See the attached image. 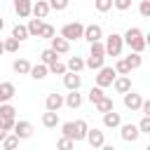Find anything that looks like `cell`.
Segmentation results:
<instances>
[{"mask_svg":"<svg viewBox=\"0 0 150 150\" xmlns=\"http://www.w3.org/2000/svg\"><path fill=\"white\" fill-rule=\"evenodd\" d=\"M124 45H129V49L131 52H143L145 47H148V42H145V35L141 33V28H127V33H124Z\"/></svg>","mask_w":150,"mask_h":150,"instance_id":"obj_1","label":"cell"},{"mask_svg":"<svg viewBox=\"0 0 150 150\" xmlns=\"http://www.w3.org/2000/svg\"><path fill=\"white\" fill-rule=\"evenodd\" d=\"M124 47V35L120 33H110L105 38V56H120Z\"/></svg>","mask_w":150,"mask_h":150,"instance_id":"obj_2","label":"cell"},{"mask_svg":"<svg viewBox=\"0 0 150 150\" xmlns=\"http://www.w3.org/2000/svg\"><path fill=\"white\" fill-rule=\"evenodd\" d=\"M61 35L66 38V40H80V38H84V26L80 23V21H70V23H66L63 28H61Z\"/></svg>","mask_w":150,"mask_h":150,"instance_id":"obj_3","label":"cell"},{"mask_svg":"<svg viewBox=\"0 0 150 150\" xmlns=\"http://www.w3.org/2000/svg\"><path fill=\"white\" fill-rule=\"evenodd\" d=\"M115 77H117V70H115L112 66H103V68H98V73H96V84H98V87H110V84L115 82Z\"/></svg>","mask_w":150,"mask_h":150,"instance_id":"obj_4","label":"cell"},{"mask_svg":"<svg viewBox=\"0 0 150 150\" xmlns=\"http://www.w3.org/2000/svg\"><path fill=\"white\" fill-rule=\"evenodd\" d=\"M120 131H122V141H127V143H136L141 136L138 124H120Z\"/></svg>","mask_w":150,"mask_h":150,"instance_id":"obj_5","label":"cell"},{"mask_svg":"<svg viewBox=\"0 0 150 150\" xmlns=\"http://www.w3.org/2000/svg\"><path fill=\"white\" fill-rule=\"evenodd\" d=\"M141 105H143V96H141V94H136V91H131V89H129V91H127V94H124V108H127V110H131V112H134V110H141Z\"/></svg>","mask_w":150,"mask_h":150,"instance_id":"obj_6","label":"cell"},{"mask_svg":"<svg viewBox=\"0 0 150 150\" xmlns=\"http://www.w3.org/2000/svg\"><path fill=\"white\" fill-rule=\"evenodd\" d=\"M14 134H16L21 141H26V138L33 136V124L26 122V120H16V124H14Z\"/></svg>","mask_w":150,"mask_h":150,"instance_id":"obj_7","label":"cell"},{"mask_svg":"<svg viewBox=\"0 0 150 150\" xmlns=\"http://www.w3.org/2000/svg\"><path fill=\"white\" fill-rule=\"evenodd\" d=\"M87 143H89L91 148H103V145H105V136H103V131L96 129V127L89 129V131H87Z\"/></svg>","mask_w":150,"mask_h":150,"instance_id":"obj_8","label":"cell"},{"mask_svg":"<svg viewBox=\"0 0 150 150\" xmlns=\"http://www.w3.org/2000/svg\"><path fill=\"white\" fill-rule=\"evenodd\" d=\"M103 38V30H101V26L98 23H89V26H84V40L91 45V42H96V40H101Z\"/></svg>","mask_w":150,"mask_h":150,"instance_id":"obj_9","label":"cell"},{"mask_svg":"<svg viewBox=\"0 0 150 150\" xmlns=\"http://www.w3.org/2000/svg\"><path fill=\"white\" fill-rule=\"evenodd\" d=\"M49 47H52V49H56L59 54H66V52L70 49V40H66L63 35H54V38L49 40Z\"/></svg>","mask_w":150,"mask_h":150,"instance_id":"obj_10","label":"cell"},{"mask_svg":"<svg viewBox=\"0 0 150 150\" xmlns=\"http://www.w3.org/2000/svg\"><path fill=\"white\" fill-rule=\"evenodd\" d=\"M63 103H66V98H63L61 94H56V91H54V94H47V98H45V108H47V110H56V112H59V108H61Z\"/></svg>","mask_w":150,"mask_h":150,"instance_id":"obj_11","label":"cell"},{"mask_svg":"<svg viewBox=\"0 0 150 150\" xmlns=\"http://www.w3.org/2000/svg\"><path fill=\"white\" fill-rule=\"evenodd\" d=\"M120 124H122V117H120V112H115V108L108 110V112H103V127H108V129H117Z\"/></svg>","mask_w":150,"mask_h":150,"instance_id":"obj_12","label":"cell"},{"mask_svg":"<svg viewBox=\"0 0 150 150\" xmlns=\"http://www.w3.org/2000/svg\"><path fill=\"white\" fill-rule=\"evenodd\" d=\"M14 12H16L21 19H26V16L33 14V2H30V0H14Z\"/></svg>","mask_w":150,"mask_h":150,"instance_id":"obj_13","label":"cell"},{"mask_svg":"<svg viewBox=\"0 0 150 150\" xmlns=\"http://www.w3.org/2000/svg\"><path fill=\"white\" fill-rule=\"evenodd\" d=\"M63 84H66V89H80V87H82V77H80L77 73L68 70V73L63 75Z\"/></svg>","mask_w":150,"mask_h":150,"instance_id":"obj_14","label":"cell"},{"mask_svg":"<svg viewBox=\"0 0 150 150\" xmlns=\"http://www.w3.org/2000/svg\"><path fill=\"white\" fill-rule=\"evenodd\" d=\"M112 87H115L117 94H127V91L131 89V80H129V75H117L115 82H112Z\"/></svg>","mask_w":150,"mask_h":150,"instance_id":"obj_15","label":"cell"},{"mask_svg":"<svg viewBox=\"0 0 150 150\" xmlns=\"http://www.w3.org/2000/svg\"><path fill=\"white\" fill-rule=\"evenodd\" d=\"M14 94H16V87H14L12 82H2V84H0V103L12 101V98H14Z\"/></svg>","mask_w":150,"mask_h":150,"instance_id":"obj_16","label":"cell"},{"mask_svg":"<svg viewBox=\"0 0 150 150\" xmlns=\"http://www.w3.org/2000/svg\"><path fill=\"white\" fill-rule=\"evenodd\" d=\"M28 75H30L33 80H45V77L49 75V66L40 61V63H35V66L30 68V73H28Z\"/></svg>","mask_w":150,"mask_h":150,"instance_id":"obj_17","label":"cell"},{"mask_svg":"<svg viewBox=\"0 0 150 150\" xmlns=\"http://www.w3.org/2000/svg\"><path fill=\"white\" fill-rule=\"evenodd\" d=\"M49 9H52V5H49V2H45V0H38V2L33 5V16H38V19H47Z\"/></svg>","mask_w":150,"mask_h":150,"instance_id":"obj_18","label":"cell"},{"mask_svg":"<svg viewBox=\"0 0 150 150\" xmlns=\"http://www.w3.org/2000/svg\"><path fill=\"white\" fill-rule=\"evenodd\" d=\"M30 68H33V66H30V61H28V59H16V61L12 63V70H14V73H19V75H28V73H30Z\"/></svg>","mask_w":150,"mask_h":150,"instance_id":"obj_19","label":"cell"},{"mask_svg":"<svg viewBox=\"0 0 150 150\" xmlns=\"http://www.w3.org/2000/svg\"><path fill=\"white\" fill-rule=\"evenodd\" d=\"M42 124H45L47 129L59 127V112H56V110H47V112L42 115Z\"/></svg>","mask_w":150,"mask_h":150,"instance_id":"obj_20","label":"cell"},{"mask_svg":"<svg viewBox=\"0 0 150 150\" xmlns=\"http://www.w3.org/2000/svg\"><path fill=\"white\" fill-rule=\"evenodd\" d=\"M84 61H87V68H91V70H98L105 66V56H96V54H89Z\"/></svg>","mask_w":150,"mask_h":150,"instance_id":"obj_21","label":"cell"},{"mask_svg":"<svg viewBox=\"0 0 150 150\" xmlns=\"http://www.w3.org/2000/svg\"><path fill=\"white\" fill-rule=\"evenodd\" d=\"M66 105L73 108V110L80 108V105H82V94H77V89H70V94L66 96Z\"/></svg>","mask_w":150,"mask_h":150,"instance_id":"obj_22","label":"cell"},{"mask_svg":"<svg viewBox=\"0 0 150 150\" xmlns=\"http://www.w3.org/2000/svg\"><path fill=\"white\" fill-rule=\"evenodd\" d=\"M82 68H87V61H84L82 56H70V59H68V70L80 73Z\"/></svg>","mask_w":150,"mask_h":150,"instance_id":"obj_23","label":"cell"},{"mask_svg":"<svg viewBox=\"0 0 150 150\" xmlns=\"http://www.w3.org/2000/svg\"><path fill=\"white\" fill-rule=\"evenodd\" d=\"M75 129H77V131H75V143H77V141H87V131H89L87 122H84V120H77V122H75Z\"/></svg>","mask_w":150,"mask_h":150,"instance_id":"obj_24","label":"cell"},{"mask_svg":"<svg viewBox=\"0 0 150 150\" xmlns=\"http://www.w3.org/2000/svg\"><path fill=\"white\" fill-rule=\"evenodd\" d=\"M40 61H42V63H47V66H52L54 61H59V52L49 47V49H45V52L40 54Z\"/></svg>","mask_w":150,"mask_h":150,"instance_id":"obj_25","label":"cell"},{"mask_svg":"<svg viewBox=\"0 0 150 150\" xmlns=\"http://www.w3.org/2000/svg\"><path fill=\"white\" fill-rule=\"evenodd\" d=\"M42 26H45V23H42V19H38V16H35V19H30V21H28V33H30L33 38H40Z\"/></svg>","mask_w":150,"mask_h":150,"instance_id":"obj_26","label":"cell"},{"mask_svg":"<svg viewBox=\"0 0 150 150\" xmlns=\"http://www.w3.org/2000/svg\"><path fill=\"white\" fill-rule=\"evenodd\" d=\"M127 59V63H129V68L131 70H136V68H141V63H143V56H141V52H131L129 56H124Z\"/></svg>","mask_w":150,"mask_h":150,"instance_id":"obj_27","label":"cell"},{"mask_svg":"<svg viewBox=\"0 0 150 150\" xmlns=\"http://www.w3.org/2000/svg\"><path fill=\"white\" fill-rule=\"evenodd\" d=\"M94 108H96L98 112H108V110H112L115 105H112V98H110V96H103L101 101H96V103H94Z\"/></svg>","mask_w":150,"mask_h":150,"instance_id":"obj_28","label":"cell"},{"mask_svg":"<svg viewBox=\"0 0 150 150\" xmlns=\"http://www.w3.org/2000/svg\"><path fill=\"white\" fill-rule=\"evenodd\" d=\"M12 35H14V38H19V40H26V38H30V33H28V26H21V23H16V26L12 28Z\"/></svg>","mask_w":150,"mask_h":150,"instance_id":"obj_29","label":"cell"},{"mask_svg":"<svg viewBox=\"0 0 150 150\" xmlns=\"http://www.w3.org/2000/svg\"><path fill=\"white\" fill-rule=\"evenodd\" d=\"M19 141H21V138H19L16 134H12V136L7 134V136H5V141H2V148H5V150H14V148L19 145Z\"/></svg>","mask_w":150,"mask_h":150,"instance_id":"obj_30","label":"cell"},{"mask_svg":"<svg viewBox=\"0 0 150 150\" xmlns=\"http://www.w3.org/2000/svg\"><path fill=\"white\" fill-rule=\"evenodd\" d=\"M19 45H21V40L12 35V38L5 40V52H12V54H14V52H19Z\"/></svg>","mask_w":150,"mask_h":150,"instance_id":"obj_31","label":"cell"},{"mask_svg":"<svg viewBox=\"0 0 150 150\" xmlns=\"http://www.w3.org/2000/svg\"><path fill=\"white\" fill-rule=\"evenodd\" d=\"M49 73H54V75H66V73H68V63L54 61V63L49 66Z\"/></svg>","mask_w":150,"mask_h":150,"instance_id":"obj_32","label":"cell"},{"mask_svg":"<svg viewBox=\"0 0 150 150\" xmlns=\"http://www.w3.org/2000/svg\"><path fill=\"white\" fill-rule=\"evenodd\" d=\"M16 115V108L7 101V103H0V117H14Z\"/></svg>","mask_w":150,"mask_h":150,"instance_id":"obj_33","label":"cell"},{"mask_svg":"<svg viewBox=\"0 0 150 150\" xmlns=\"http://www.w3.org/2000/svg\"><path fill=\"white\" fill-rule=\"evenodd\" d=\"M103 96H105V94H103V87H98V84H96V87H91V89H89V101H91V103L101 101Z\"/></svg>","mask_w":150,"mask_h":150,"instance_id":"obj_34","label":"cell"},{"mask_svg":"<svg viewBox=\"0 0 150 150\" xmlns=\"http://www.w3.org/2000/svg\"><path fill=\"white\" fill-rule=\"evenodd\" d=\"M61 131H63V136H68V138L75 141V131H77V129H75V122H63V124H61Z\"/></svg>","mask_w":150,"mask_h":150,"instance_id":"obj_35","label":"cell"},{"mask_svg":"<svg viewBox=\"0 0 150 150\" xmlns=\"http://www.w3.org/2000/svg\"><path fill=\"white\" fill-rule=\"evenodd\" d=\"M94 7H96L98 12H108V9L115 7V0H94Z\"/></svg>","mask_w":150,"mask_h":150,"instance_id":"obj_36","label":"cell"},{"mask_svg":"<svg viewBox=\"0 0 150 150\" xmlns=\"http://www.w3.org/2000/svg\"><path fill=\"white\" fill-rule=\"evenodd\" d=\"M89 54H96V56H105V45H103L101 40L91 42V49H89Z\"/></svg>","mask_w":150,"mask_h":150,"instance_id":"obj_37","label":"cell"},{"mask_svg":"<svg viewBox=\"0 0 150 150\" xmlns=\"http://www.w3.org/2000/svg\"><path fill=\"white\" fill-rule=\"evenodd\" d=\"M115 70H117V75H129V73H131V68H129L127 59H120V61L115 63Z\"/></svg>","mask_w":150,"mask_h":150,"instance_id":"obj_38","label":"cell"},{"mask_svg":"<svg viewBox=\"0 0 150 150\" xmlns=\"http://www.w3.org/2000/svg\"><path fill=\"white\" fill-rule=\"evenodd\" d=\"M56 35V30H54V26H49V23H45L42 26V30H40V38H45V40H52Z\"/></svg>","mask_w":150,"mask_h":150,"instance_id":"obj_39","label":"cell"},{"mask_svg":"<svg viewBox=\"0 0 150 150\" xmlns=\"http://www.w3.org/2000/svg\"><path fill=\"white\" fill-rule=\"evenodd\" d=\"M138 14L145 16V19H150V0H141L138 2Z\"/></svg>","mask_w":150,"mask_h":150,"instance_id":"obj_40","label":"cell"},{"mask_svg":"<svg viewBox=\"0 0 150 150\" xmlns=\"http://www.w3.org/2000/svg\"><path fill=\"white\" fill-rule=\"evenodd\" d=\"M73 145H75V141H73V138H68V136L59 138V143H56V148H61V150H70Z\"/></svg>","mask_w":150,"mask_h":150,"instance_id":"obj_41","label":"cell"},{"mask_svg":"<svg viewBox=\"0 0 150 150\" xmlns=\"http://www.w3.org/2000/svg\"><path fill=\"white\" fill-rule=\"evenodd\" d=\"M138 129L141 134H150V115H143V120L138 122Z\"/></svg>","mask_w":150,"mask_h":150,"instance_id":"obj_42","label":"cell"},{"mask_svg":"<svg viewBox=\"0 0 150 150\" xmlns=\"http://www.w3.org/2000/svg\"><path fill=\"white\" fill-rule=\"evenodd\" d=\"M68 2H70V0H49L52 9H56V12H63V9L68 7Z\"/></svg>","mask_w":150,"mask_h":150,"instance_id":"obj_43","label":"cell"},{"mask_svg":"<svg viewBox=\"0 0 150 150\" xmlns=\"http://www.w3.org/2000/svg\"><path fill=\"white\" fill-rule=\"evenodd\" d=\"M0 124H2L7 131H14V124H16V120H14V117H0Z\"/></svg>","mask_w":150,"mask_h":150,"instance_id":"obj_44","label":"cell"},{"mask_svg":"<svg viewBox=\"0 0 150 150\" xmlns=\"http://www.w3.org/2000/svg\"><path fill=\"white\" fill-rule=\"evenodd\" d=\"M115 7H117L120 12H124V9L131 7V0H115Z\"/></svg>","mask_w":150,"mask_h":150,"instance_id":"obj_45","label":"cell"},{"mask_svg":"<svg viewBox=\"0 0 150 150\" xmlns=\"http://www.w3.org/2000/svg\"><path fill=\"white\" fill-rule=\"evenodd\" d=\"M141 110H143V115H150V98H148V101H143Z\"/></svg>","mask_w":150,"mask_h":150,"instance_id":"obj_46","label":"cell"},{"mask_svg":"<svg viewBox=\"0 0 150 150\" xmlns=\"http://www.w3.org/2000/svg\"><path fill=\"white\" fill-rule=\"evenodd\" d=\"M5 136H7V129H5V127H2V124H0V143H2V141H5Z\"/></svg>","mask_w":150,"mask_h":150,"instance_id":"obj_47","label":"cell"},{"mask_svg":"<svg viewBox=\"0 0 150 150\" xmlns=\"http://www.w3.org/2000/svg\"><path fill=\"white\" fill-rule=\"evenodd\" d=\"M0 54H5V40H0Z\"/></svg>","mask_w":150,"mask_h":150,"instance_id":"obj_48","label":"cell"},{"mask_svg":"<svg viewBox=\"0 0 150 150\" xmlns=\"http://www.w3.org/2000/svg\"><path fill=\"white\" fill-rule=\"evenodd\" d=\"M145 42H148V47H150V33H148V35H145Z\"/></svg>","mask_w":150,"mask_h":150,"instance_id":"obj_49","label":"cell"},{"mask_svg":"<svg viewBox=\"0 0 150 150\" xmlns=\"http://www.w3.org/2000/svg\"><path fill=\"white\" fill-rule=\"evenodd\" d=\"M2 26H5V21H2V19H0V30H2Z\"/></svg>","mask_w":150,"mask_h":150,"instance_id":"obj_50","label":"cell"}]
</instances>
